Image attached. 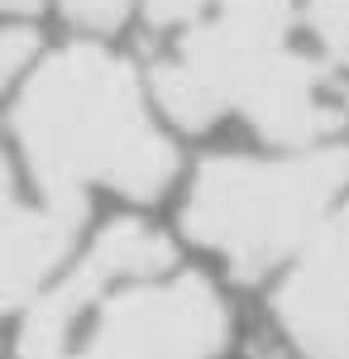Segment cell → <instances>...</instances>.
<instances>
[{
	"label": "cell",
	"instance_id": "1",
	"mask_svg": "<svg viewBox=\"0 0 349 359\" xmlns=\"http://www.w3.org/2000/svg\"><path fill=\"white\" fill-rule=\"evenodd\" d=\"M10 135L34 196L81 211H91L96 187L158 201L177 177V149L153 125L135 67L96 43H67L34 62L10 106Z\"/></svg>",
	"mask_w": 349,
	"mask_h": 359
},
{
	"label": "cell",
	"instance_id": "2",
	"mask_svg": "<svg viewBox=\"0 0 349 359\" xmlns=\"http://www.w3.org/2000/svg\"><path fill=\"white\" fill-rule=\"evenodd\" d=\"M153 96L191 135L240 111L264 144L306 149L340 135L349 106L330 62L292 48V0H215L172 53L153 62Z\"/></svg>",
	"mask_w": 349,
	"mask_h": 359
},
{
	"label": "cell",
	"instance_id": "3",
	"mask_svg": "<svg viewBox=\"0 0 349 359\" xmlns=\"http://www.w3.org/2000/svg\"><path fill=\"white\" fill-rule=\"evenodd\" d=\"M349 192V144H321L282 158L215 154L191 172L182 235L215 254L230 278L282 273L316 240Z\"/></svg>",
	"mask_w": 349,
	"mask_h": 359
},
{
	"label": "cell",
	"instance_id": "4",
	"mask_svg": "<svg viewBox=\"0 0 349 359\" xmlns=\"http://www.w3.org/2000/svg\"><path fill=\"white\" fill-rule=\"evenodd\" d=\"M235 316L206 273L172 269L115 283L106 297L77 306L43 292L20 311L10 359H225Z\"/></svg>",
	"mask_w": 349,
	"mask_h": 359
},
{
	"label": "cell",
	"instance_id": "5",
	"mask_svg": "<svg viewBox=\"0 0 349 359\" xmlns=\"http://www.w3.org/2000/svg\"><path fill=\"white\" fill-rule=\"evenodd\" d=\"M268 306L296 359H349V201L282 269Z\"/></svg>",
	"mask_w": 349,
	"mask_h": 359
},
{
	"label": "cell",
	"instance_id": "6",
	"mask_svg": "<svg viewBox=\"0 0 349 359\" xmlns=\"http://www.w3.org/2000/svg\"><path fill=\"white\" fill-rule=\"evenodd\" d=\"M86 211L81 206H62L48 196H25L20 182H5V306L25 311L39 292H48L57 278L72 269L77 259V240Z\"/></svg>",
	"mask_w": 349,
	"mask_h": 359
},
{
	"label": "cell",
	"instance_id": "7",
	"mask_svg": "<svg viewBox=\"0 0 349 359\" xmlns=\"http://www.w3.org/2000/svg\"><path fill=\"white\" fill-rule=\"evenodd\" d=\"M306 29L330 67L349 62V0H306Z\"/></svg>",
	"mask_w": 349,
	"mask_h": 359
},
{
	"label": "cell",
	"instance_id": "8",
	"mask_svg": "<svg viewBox=\"0 0 349 359\" xmlns=\"http://www.w3.org/2000/svg\"><path fill=\"white\" fill-rule=\"evenodd\" d=\"M135 0H57L62 20H72L77 29H96V34H110V29L125 25Z\"/></svg>",
	"mask_w": 349,
	"mask_h": 359
},
{
	"label": "cell",
	"instance_id": "9",
	"mask_svg": "<svg viewBox=\"0 0 349 359\" xmlns=\"http://www.w3.org/2000/svg\"><path fill=\"white\" fill-rule=\"evenodd\" d=\"M29 62H39V34L25 29V25H10L0 34V77L15 82Z\"/></svg>",
	"mask_w": 349,
	"mask_h": 359
},
{
	"label": "cell",
	"instance_id": "10",
	"mask_svg": "<svg viewBox=\"0 0 349 359\" xmlns=\"http://www.w3.org/2000/svg\"><path fill=\"white\" fill-rule=\"evenodd\" d=\"M211 5L215 0H144V15H149V25L172 29V25H196Z\"/></svg>",
	"mask_w": 349,
	"mask_h": 359
},
{
	"label": "cell",
	"instance_id": "11",
	"mask_svg": "<svg viewBox=\"0 0 349 359\" xmlns=\"http://www.w3.org/2000/svg\"><path fill=\"white\" fill-rule=\"evenodd\" d=\"M5 5H10V10H15V15H29V10H39V5H43V0H5Z\"/></svg>",
	"mask_w": 349,
	"mask_h": 359
}]
</instances>
